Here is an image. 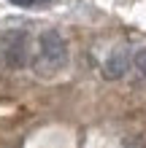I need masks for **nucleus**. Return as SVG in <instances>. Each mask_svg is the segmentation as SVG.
<instances>
[{"mask_svg": "<svg viewBox=\"0 0 146 148\" xmlns=\"http://www.w3.org/2000/svg\"><path fill=\"white\" fill-rule=\"evenodd\" d=\"M68 65V43L57 30H44L35 43V59H33V70L38 75H54Z\"/></svg>", "mask_w": 146, "mask_h": 148, "instance_id": "obj_1", "label": "nucleus"}, {"mask_svg": "<svg viewBox=\"0 0 146 148\" xmlns=\"http://www.w3.org/2000/svg\"><path fill=\"white\" fill-rule=\"evenodd\" d=\"M30 59V35L24 30H14L3 35V62L8 67H24Z\"/></svg>", "mask_w": 146, "mask_h": 148, "instance_id": "obj_2", "label": "nucleus"}, {"mask_svg": "<svg viewBox=\"0 0 146 148\" xmlns=\"http://www.w3.org/2000/svg\"><path fill=\"white\" fill-rule=\"evenodd\" d=\"M133 59L135 57L130 54V49H127V46H119V49H114L106 57V62H103V67H100V75L106 78V81H119V78L130 70Z\"/></svg>", "mask_w": 146, "mask_h": 148, "instance_id": "obj_3", "label": "nucleus"}, {"mask_svg": "<svg viewBox=\"0 0 146 148\" xmlns=\"http://www.w3.org/2000/svg\"><path fill=\"white\" fill-rule=\"evenodd\" d=\"M133 67H135V73H138L141 78H146V49H141L138 54H135V59H133Z\"/></svg>", "mask_w": 146, "mask_h": 148, "instance_id": "obj_4", "label": "nucleus"}, {"mask_svg": "<svg viewBox=\"0 0 146 148\" xmlns=\"http://www.w3.org/2000/svg\"><path fill=\"white\" fill-rule=\"evenodd\" d=\"M14 5H33V3H38V0H11Z\"/></svg>", "mask_w": 146, "mask_h": 148, "instance_id": "obj_5", "label": "nucleus"}, {"mask_svg": "<svg viewBox=\"0 0 146 148\" xmlns=\"http://www.w3.org/2000/svg\"><path fill=\"white\" fill-rule=\"evenodd\" d=\"M0 62H3V35H0Z\"/></svg>", "mask_w": 146, "mask_h": 148, "instance_id": "obj_6", "label": "nucleus"}]
</instances>
